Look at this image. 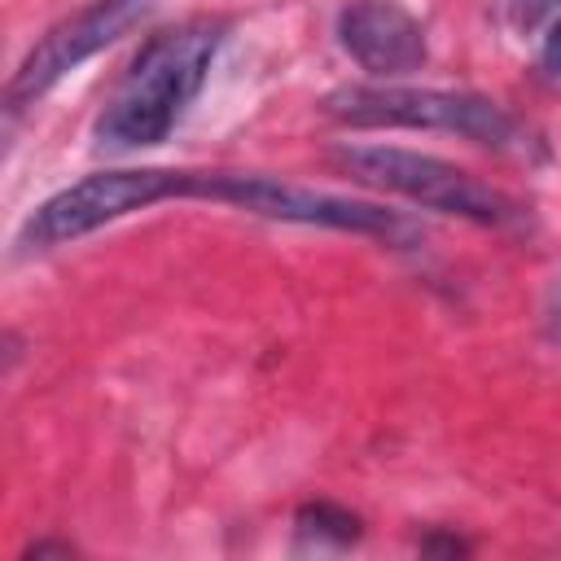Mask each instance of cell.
<instances>
[{
    "label": "cell",
    "mask_w": 561,
    "mask_h": 561,
    "mask_svg": "<svg viewBox=\"0 0 561 561\" xmlns=\"http://www.w3.org/2000/svg\"><path fill=\"white\" fill-rule=\"evenodd\" d=\"M294 530H298L302 543H316V548H346V543L359 539V517L346 513L342 504L316 500V504H302V508H298Z\"/></svg>",
    "instance_id": "obj_8"
},
{
    "label": "cell",
    "mask_w": 561,
    "mask_h": 561,
    "mask_svg": "<svg viewBox=\"0 0 561 561\" xmlns=\"http://www.w3.org/2000/svg\"><path fill=\"white\" fill-rule=\"evenodd\" d=\"M557 329H561V294H557Z\"/></svg>",
    "instance_id": "obj_11"
},
{
    "label": "cell",
    "mask_w": 561,
    "mask_h": 561,
    "mask_svg": "<svg viewBox=\"0 0 561 561\" xmlns=\"http://www.w3.org/2000/svg\"><path fill=\"white\" fill-rule=\"evenodd\" d=\"M539 66L552 75V79H561V22L543 35V48H539Z\"/></svg>",
    "instance_id": "obj_10"
},
{
    "label": "cell",
    "mask_w": 561,
    "mask_h": 561,
    "mask_svg": "<svg viewBox=\"0 0 561 561\" xmlns=\"http://www.w3.org/2000/svg\"><path fill=\"white\" fill-rule=\"evenodd\" d=\"M197 171H162V167H127V171H92L66 188H57L48 202H39L22 232L18 245L26 250H57L66 241H79L131 210H145L167 197H193Z\"/></svg>",
    "instance_id": "obj_4"
},
{
    "label": "cell",
    "mask_w": 561,
    "mask_h": 561,
    "mask_svg": "<svg viewBox=\"0 0 561 561\" xmlns=\"http://www.w3.org/2000/svg\"><path fill=\"white\" fill-rule=\"evenodd\" d=\"M158 0H88L79 13H70L66 22H57L13 70L9 88H4V110H22L26 101L44 96L57 79H66L75 66H83L88 57H96L101 48H110L118 35H127Z\"/></svg>",
    "instance_id": "obj_6"
},
{
    "label": "cell",
    "mask_w": 561,
    "mask_h": 561,
    "mask_svg": "<svg viewBox=\"0 0 561 561\" xmlns=\"http://www.w3.org/2000/svg\"><path fill=\"white\" fill-rule=\"evenodd\" d=\"M193 197L228 202V206H241V210L263 215V219L311 224V228H337V232H364V237H386V241L408 232V224H403L394 210L377 206V202H359V197H342V193L289 184V180H276V175L197 171Z\"/></svg>",
    "instance_id": "obj_5"
},
{
    "label": "cell",
    "mask_w": 561,
    "mask_h": 561,
    "mask_svg": "<svg viewBox=\"0 0 561 561\" xmlns=\"http://www.w3.org/2000/svg\"><path fill=\"white\" fill-rule=\"evenodd\" d=\"M329 162L364 188L408 197L438 215H456V219H469L482 228H504L517 219V206L500 188L473 180L469 171H460L434 153H416V149H399V145H337L329 153Z\"/></svg>",
    "instance_id": "obj_3"
},
{
    "label": "cell",
    "mask_w": 561,
    "mask_h": 561,
    "mask_svg": "<svg viewBox=\"0 0 561 561\" xmlns=\"http://www.w3.org/2000/svg\"><path fill=\"white\" fill-rule=\"evenodd\" d=\"M224 18H188L153 31L123 70L118 88L110 92L96 118V140L105 149H145L167 140L193 105V96L202 92L224 48Z\"/></svg>",
    "instance_id": "obj_1"
},
{
    "label": "cell",
    "mask_w": 561,
    "mask_h": 561,
    "mask_svg": "<svg viewBox=\"0 0 561 561\" xmlns=\"http://www.w3.org/2000/svg\"><path fill=\"white\" fill-rule=\"evenodd\" d=\"M324 114L351 127H421V131H451L495 153L522 145L517 118L478 92H447V88H403V83H351L324 96Z\"/></svg>",
    "instance_id": "obj_2"
},
{
    "label": "cell",
    "mask_w": 561,
    "mask_h": 561,
    "mask_svg": "<svg viewBox=\"0 0 561 561\" xmlns=\"http://www.w3.org/2000/svg\"><path fill=\"white\" fill-rule=\"evenodd\" d=\"M557 9H561V0H513L517 26H535V22H543L548 13H557Z\"/></svg>",
    "instance_id": "obj_9"
},
{
    "label": "cell",
    "mask_w": 561,
    "mask_h": 561,
    "mask_svg": "<svg viewBox=\"0 0 561 561\" xmlns=\"http://www.w3.org/2000/svg\"><path fill=\"white\" fill-rule=\"evenodd\" d=\"M337 39L355 57L359 70L373 79L412 75L425 61V31L421 22L394 0H355L337 18Z\"/></svg>",
    "instance_id": "obj_7"
}]
</instances>
